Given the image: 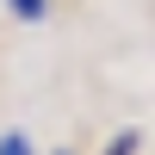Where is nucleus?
<instances>
[{
  "label": "nucleus",
  "instance_id": "f257e3e1",
  "mask_svg": "<svg viewBox=\"0 0 155 155\" xmlns=\"http://www.w3.org/2000/svg\"><path fill=\"white\" fill-rule=\"evenodd\" d=\"M12 12H19V19H44V0H6Z\"/></svg>",
  "mask_w": 155,
  "mask_h": 155
},
{
  "label": "nucleus",
  "instance_id": "7ed1b4c3",
  "mask_svg": "<svg viewBox=\"0 0 155 155\" xmlns=\"http://www.w3.org/2000/svg\"><path fill=\"white\" fill-rule=\"evenodd\" d=\"M137 149V137H118V143H112V155H130Z\"/></svg>",
  "mask_w": 155,
  "mask_h": 155
},
{
  "label": "nucleus",
  "instance_id": "f03ea898",
  "mask_svg": "<svg viewBox=\"0 0 155 155\" xmlns=\"http://www.w3.org/2000/svg\"><path fill=\"white\" fill-rule=\"evenodd\" d=\"M0 155H31V143L25 137H0Z\"/></svg>",
  "mask_w": 155,
  "mask_h": 155
}]
</instances>
